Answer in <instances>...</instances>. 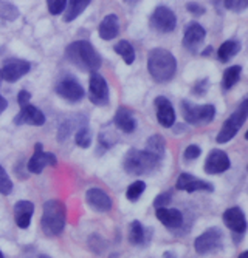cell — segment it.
Returning a JSON list of instances; mask_svg holds the SVG:
<instances>
[{"label":"cell","instance_id":"cell-20","mask_svg":"<svg viewBox=\"0 0 248 258\" xmlns=\"http://www.w3.org/2000/svg\"><path fill=\"white\" fill-rule=\"evenodd\" d=\"M155 217L163 226L168 229H177L183 224V214L178 209H168V207H157Z\"/></svg>","mask_w":248,"mask_h":258},{"label":"cell","instance_id":"cell-19","mask_svg":"<svg viewBox=\"0 0 248 258\" xmlns=\"http://www.w3.org/2000/svg\"><path fill=\"white\" fill-rule=\"evenodd\" d=\"M85 201L90 207L95 209L96 212H107V210L112 209V198L107 195V192H104L103 189H98V187L87 190Z\"/></svg>","mask_w":248,"mask_h":258},{"label":"cell","instance_id":"cell-23","mask_svg":"<svg viewBox=\"0 0 248 258\" xmlns=\"http://www.w3.org/2000/svg\"><path fill=\"white\" fill-rule=\"evenodd\" d=\"M114 124L124 133H133L135 128H137V119L133 118V114L130 110L120 107L115 113L114 118Z\"/></svg>","mask_w":248,"mask_h":258},{"label":"cell","instance_id":"cell-17","mask_svg":"<svg viewBox=\"0 0 248 258\" xmlns=\"http://www.w3.org/2000/svg\"><path fill=\"white\" fill-rule=\"evenodd\" d=\"M14 124L17 125H36L40 127L45 124V114L34 105H25L22 107V110L19 111V114L14 118Z\"/></svg>","mask_w":248,"mask_h":258},{"label":"cell","instance_id":"cell-11","mask_svg":"<svg viewBox=\"0 0 248 258\" xmlns=\"http://www.w3.org/2000/svg\"><path fill=\"white\" fill-rule=\"evenodd\" d=\"M56 93L69 102H79L85 96V90L75 78H64L56 85Z\"/></svg>","mask_w":248,"mask_h":258},{"label":"cell","instance_id":"cell-14","mask_svg":"<svg viewBox=\"0 0 248 258\" xmlns=\"http://www.w3.org/2000/svg\"><path fill=\"white\" fill-rule=\"evenodd\" d=\"M231 166L228 155L225 153L223 150H211L210 155L207 156L205 161V172L208 175H220L223 172H227Z\"/></svg>","mask_w":248,"mask_h":258},{"label":"cell","instance_id":"cell-1","mask_svg":"<svg viewBox=\"0 0 248 258\" xmlns=\"http://www.w3.org/2000/svg\"><path fill=\"white\" fill-rule=\"evenodd\" d=\"M147 70L155 82L166 84L175 76L177 60L171 51L165 48H154L147 56Z\"/></svg>","mask_w":248,"mask_h":258},{"label":"cell","instance_id":"cell-43","mask_svg":"<svg viewBox=\"0 0 248 258\" xmlns=\"http://www.w3.org/2000/svg\"><path fill=\"white\" fill-rule=\"evenodd\" d=\"M7 107H8V102H7V99L0 95V114H2L5 110H7Z\"/></svg>","mask_w":248,"mask_h":258},{"label":"cell","instance_id":"cell-45","mask_svg":"<svg viewBox=\"0 0 248 258\" xmlns=\"http://www.w3.org/2000/svg\"><path fill=\"white\" fill-rule=\"evenodd\" d=\"M2 81H4V79H2V72H0V84H2Z\"/></svg>","mask_w":248,"mask_h":258},{"label":"cell","instance_id":"cell-21","mask_svg":"<svg viewBox=\"0 0 248 258\" xmlns=\"http://www.w3.org/2000/svg\"><path fill=\"white\" fill-rule=\"evenodd\" d=\"M14 221L20 229H27L31 223V217L34 212V204L31 201H17L14 204Z\"/></svg>","mask_w":248,"mask_h":258},{"label":"cell","instance_id":"cell-33","mask_svg":"<svg viewBox=\"0 0 248 258\" xmlns=\"http://www.w3.org/2000/svg\"><path fill=\"white\" fill-rule=\"evenodd\" d=\"M144 189H146L144 181H135V182H132V184L127 187L126 198H127L129 201H132V203H133V201H138L140 197L143 195Z\"/></svg>","mask_w":248,"mask_h":258},{"label":"cell","instance_id":"cell-9","mask_svg":"<svg viewBox=\"0 0 248 258\" xmlns=\"http://www.w3.org/2000/svg\"><path fill=\"white\" fill-rule=\"evenodd\" d=\"M88 99L95 105H107L109 104V85L107 81L98 73L93 72L88 81Z\"/></svg>","mask_w":248,"mask_h":258},{"label":"cell","instance_id":"cell-25","mask_svg":"<svg viewBox=\"0 0 248 258\" xmlns=\"http://www.w3.org/2000/svg\"><path fill=\"white\" fill-rule=\"evenodd\" d=\"M92 4V0H67L65 5V13H64V20L65 22H72L76 17H79L84 10Z\"/></svg>","mask_w":248,"mask_h":258},{"label":"cell","instance_id":"cell-36","mask_svg":"<svg viewBox=\"0 0 248 258\" xmlns=\"http://www.w3.org/2000/svg\"><path fill=\"white\" fill-rule=\"evenodd\" d=\"M65 5H67V0H47L48 11H50V14H53V16L62 14L64 10H65Z\"/></svg>","mask_w":248,"mask_h":258},{"label":"cell","instance_id":"cell-18","mask_svg":"<svg viewBox=\"0 0 248 258\" xmlns=\"http://www.w3.org/2000/svg\"><path fill=\"white\" fill-rule=\"evenodd\" d=\"M155 108H157V121L165 128H171L175 124V111L172 104L163 98L159 96L155 99Z\"/></svg>","mask_w":248,"mask_h":258},{"label":"cell","instance_id":"cell-39","mask_svg":"<svg viewBox=\"0 0 248 258\" xmlns=\"http://www.w3.org/2000/svg\"><path fill=\"white\" fill-rule=\"evenodd\" d=\"M171 197H172L171 192L160 194L159 197H157V198L154 200V206H155V207H166V206L171 203Z\"/></svg>","mask_w":248,"mask_h":258},{"label":"cell","instance_id":"cell-37","mask_svg":"<svg viewBox=\"0 0 248 258\" xmlns=\"http://www.w3.org/2000/svg\"><path fill=\"white\" fill-rule=\"evenodd\" d=\"M200 153H202V149L195 144H191L183 150V159L185 161H194L200 156Z\"/></svg>","mask_w":248,"mask_h":258},{"label":"cell","instance_id":"cell-13","mask_svg":"<svg viewBox=\"0 0 248 258\" xmlns=\"http://www.w3.org/2000/svg\"><path fill=\"white\" fill-rule=\"evenodd\" d=\"M30 62L25 59H8L4 63V68L0 70L2 72V79L7 82H16L20 78H24L30 72Z\"/></svg>","mask_w":248,"mask_h":258},{"label":"cell","instance_id":"cell-10","mask_svg":"<svg viewBox=\"0 0 248 258\" xmlns=\"http://www.w3.org/2000/svg\"><path fill=\"white\" fill-rule=\"evenodd\" d=\"M48 166L56 167V166H58V158H56L53 153L43 152V146H42L40 143H37V144L34 146V153H33V156H31L30 161H28V170H30L31 173L39 175V173H42V170H43L45 167H48Z\"/></svg>","mask_w":248,"mask_h":258},{"label":"cell","instance_id":"cell-16","mask_svg":"<svg viewBox=\"0 0 248 258\" xmlns=\"http://www.w3.org/2000/svg\"><path fill=\"white\" fill-rule=\"evenodd\" d=\"M225 226H227L230 230H233L236 235H243L246 230V218L243 215V212L239 207H230L223 212L222 217Z\"/></svg>","mask_w":248,"mask_h":258},{"label":"cell","instance_id":"cell-12","mask_svg":"<svg viewBox=\"0 0 248 258\" xmlns=\"http://www.w3.org/2000/svg\"><path fill=\"white\" fill-rule=\"evenodd\" d=\"M207 37V31L205 28L200 25V23L197 22H189L186 28H185V33H183V46L191 51V53H195L199 48H200V45L204 43Z\"/></svg>","mask_w":248,"mask_h":258},{"label":"cell","instance_id":"cell-34","mask_svg":"<svg viewBox=\"0 0 248 258\" xmlns=\"http://www.w3.org/2000/svg\"><path fill=\"white\" fill-rule=\"evenodd\" d=\"M11 192H13V181L10 179L7 170L0 166V194L10 195Z\"/></svg>","mask_w":248,"mask_h":258},{"label":"cell","instance_id":"cell-7","mask_svg":"<svg viewBox=\"0 0 248 258\" xmlns=\"http://www.w3.org/2000/svg\"><path fill=\"white\" fill-rule=\"evenodd\" d=\"M223 244V233L219 227H211L199 235L194 241V249L197 253L205 255L214 250H219Z\"/></svg>","mask_w":248,"mask_h":258},{"label":"cell","instance_id":"cell-28","mask_svg":"<svg viewBox=\"0 0 248 258\" xmlns=\"http://www.w3.org/2000/svg\"><path fill=\"white\" fill-rule=\"evenodd\" d=\"M165 149H166V141L163 139V136L160 135H154L147 139V143H146V150L155 156H159V158H163L165 155Z\"/></svg>","mask_w":248,"mask_h":258},{"label":"cell","instance_id":"cell-44","mask_svg":"<svg viewBox=\"0 0 248 258\" xmlns=\"http://www.w3.org/2000/svg\"><path fill=\"white\" fill-rule=\"evenodd\" d=\"M213 51V48H211V46H208V48H207V51H204V53H202V54H204V56H208L210 53Z\"/></svg>","mask_w":248,"mask_h":258},{"label":"cell","instance_id":"cell-27","mask_svg":"<svg viewBox=\"0 0 248 258\" xmlns=\"http://www.w3.org/2000/svg\"><path fill=\"white\" fill-rule=\"evenodd\" d=\"M239 50H240V43L237 40H227L219 46L217 57L222 62H228L233 56L239 53Z\"/></svg>","mask_w":248,"mask_h":258},{"label":"cell","instance_id":"cell-42","mask_svg":"<svg viewBox=\"0 0 248 258\" xmlns=\"http://www.w3.org/2000/svg\"><path fill=\"white\" fill-rule=\"evenodd\" d=\"M213 5L217 10V13L222 14V11H223V0H213Z\"/></svg>","mask_w":248,"mask_h":258},{"label":"cell","instance_id":"cell-26","mask_svg":"<svg viewBox=\"0 0 248 258\" xmlns=\"http://www.w3.org/2000/svg\"><path fill=\"white\" fill-rule=\"evenodd\" d=\"M240 75H242V67L240 65H233V67L225 70L223 76H222V90L223 91L231 90L239 82Z\"/></svg>","mask_w":248,"mask_h":258},{"label":"cell","instance_id":"cell-32","mask_svg":"<svg viewBox=\"0 0 248 258\" xmlns=\"http://www.w3.org/2000/svg\"><path fill=\"white\" fill-rule=\"evenodd\" d=\"M0 17L13 22L19 17V10L17 7H14L13 4L7 2V0H0Z\"/></svg>","mask_w":248,"mask_h":258},{"label":"cell","instance_id":"cell-31","mask_svg":"<svg viewBox=\"0 0 248 258\" xmlns=\"http://www.w3.org/2000/svg\"><path fill=\"white\" fill-rule=\"evenodd\" d=\"M75 143L76 146L82 147V149H87L92 144V132L87 125H81L78 130H76V135H75Z\"/></svg>","mask_w":248,"mask_h":258},{"label":"cell","instance_id":"cell-5","mask_svg":"<svg viewBox=\"0 0 248 258\" xmlns=\"http://www.w3.org/2000/svg\"><path fill=\"white\" fill-rule=\"evenodd\" d=\"M246 116H248V99L242 101V104L239 105V108L230 116V118L223 122L222 128L217 133L216 138V143L217 144H225V143H230V141L237 135V132L242 128V125L246 121Z\"/></svg>","mask_w":248,"mask_h":258},{"label":"cell","instance_id":"cell-8","mask_svg":"<svg viewBox=\"0 0 248 258\" xmlns=\"http://www.w3.org/2000/svg\"><path fill=\"white\" fill-rule=\"evenodd\" d=\"M151 27L159 33H171L177 27V17L168 7H157L149 19Z\"/></svg>","mask_w":248,"mask_h":258},{"label":"cell","instance_id":"cell-6","mask_svg":"<svg viewBox=\"0 0 248 258\" xmlns=\"http://www.w3.org/2000/svg\"><path fill=\"white\" fill-rule=\"evenodd\" d=\"M182 113L183 118L188 124L192 125H205L210 124L214 116H216V107L211 104H205V105H195L189 101H183L182 102Z\"/></svg>","mask_w":248,"mask_h":258},{"label":"cell","instance_id":"cell-29","mask_svg":"<svg viewBox=\"0 0 248 258\" xmlns=\"http://www.w3.org/2000/svg\"><path fill=\"white\" fill-rule=\"evenodd\" d=\"M78 118H79V116H75V118H70V119H67V121H64V122L61 124L59 132H58V141H59V143H62V141H65L67 138H69V136L72 135L73 128L87 124V121L78 122Z\"/></svg>","mask_w":248,"mask_h":258},{"label":"cell","instance_id":"cell-15","mask_svg":"<svg viewBox=\"0 0 248 258\" xmlns=\"http://www.w3.org/2000/svg\"><path fill=\"white\" fill-rule=\"evenodd\" d=\"M175 187L178 190H186L189 194L197 192V190H204V192H213L214 185L211 182H207L204 179H199L195 176H192L191 173H182L177 179Z\"/></svg>","mask_w":248,"mask_h":258},{"label":"cell","instance_id":"cell-38","mask_svg":"<svg viewBox=\"0 0 248 258\" xmlns=\"http://www.w3.org/2000/svg\"><path fill=\"white\" fill-rule=\"evenodd\" d=\"M208 79H202V81H199V82H195V85H194V88H192V93L195 96H204L205 93L208 91Z\"/></svg>","mask_w":248,"mask_h":258},{"label":"cell","instance_id":"cell-30","mask_svg":"<svg viewBox=\"0 0 248 258\" xmlns=\"http://www.w3.org/2000/svg\"><path fill=\"white\" fill-rule=\"evenodd\" d=\"M114 50H115L117 54H120L123 57V60L127 65H132L133 63V60H135V50H133V46L127 40H120L114 46Z\"/></svg>","mask_w":248,"mask_h":258},{"label":"cell","instance_id":"cell-24","mask_svg":"<svg viewBox=\"0 0 248 258\" xmlns=\"http://www.w3.org/2000/svg\"><path fill=\"white\" fill-rule=\"evenodd\" d=\"M151 240V235H149V230L143 227V224L135 220L130 223V227H129V241L130 244L133 246H146Z\"/></svg>","mask_w":248,"mask_h":258},{"label":"cell","instance_id":"cell-2","mask_svg":"<svg viewBox=\"0 0 248 258\" xmlns=\"http://www.w3.org/2000/svg\"><path fill=\"white\" fill-rule=\"evenodd\" d=\"M65 56L73 65L81 68L82 72H98L101 67V56L95 46L87 40H76L67 46Z\"/></svg>","mask_w":248,"mask_h":258},{"label":"cell","instance_id":"cell-4","mask_svg":"<svg viewBox=\"0 0 248 258\" xmlns=\"http://www.w3.org/2000/svg\"><path fill=\"white\" fill-rule=\"evenodd\" d=\"M67 220V209L62 201L48 200L43 203L40 227L47 237H58L62 233Z\"/></svg>","mask_w":248,"mask_h":258},{"label":"cell","instance_id":"cell-41","mask_svg":"<svg viewBox=\"0 0 248 258\" xmlns=\"http://www.w3.org/2000/svg\"><path fill=\"white\" fill-rule=\"evenodd\" d=\"M186 10H188L191 14H194V16H202V14H205V8L202 7V5H199V4H195V2L186 4Z\"/></svg>","mask_w":248,"mask_h":258},{"label":"cell","instance_id":"cell-40","mask_svg":"<svg viewBox=\"0 0 248 258\" xmlns=\"http://www.w3.org/2000/svg\"><path fill=\"white\" fill-rule=\"evenodd\" d=\"M30 99H31V93L27 91V90H20L19 95H17V102L20 107H25L30 104Z\"/></svg>","mask_w":248,"mask_h":258},{"label":"cell","instance_id":"cell-22","mask_svg":"<svg viewBox=\"0 0 248 258\" xmlns=\"http://www.w3.org/2000/svg\"><path fill=\"white\" fill-rule=\"evenodd\" d=\"M120 33V20L117 14H107L98 27V34L104 40L115 39Z\"/></svg>","mask_w":248,"mask_h":258},{"label":"cell","instance_id":"cell-46","mask_svg":"<svg viewBox=\"0 0 248 258\" xmlns=\"http://www.w3.org/2000/svg\"><path fill=\"white\" fill-rule=\"evenodd\" d=\"M4 256V253H2V250H0V258H2Z\"/></svg>","mask_w":248,"mask_h":258},{"label":"cell","instance_id":"cell-3","mask_svg":"<svg viewBox=\"0 0 248 258\" xmlns=\"http://www.w3.org/2000/svg\"><path fill=\"white\" fill-rule=\"evenodd\" d=\"M162 158L149 153L147 150L129 149L123 158V169L129 175H149L160 167Z\"/></svg>","mask_w":248,"mask_h":258},{"label":"cell","instance_id":"cell-35","mask_svg":"<svg viewBox=\"0 0 248 258\" xmlns=\"http://www.w3.org/2000/svg\"><path fill=\"white\" fill-rule=\"evenodd\" d=\"M223 7L234 13H242L248 7V0H223Z\"/></svg>","mask_w":248,"mask_h":258}]
</instances>
